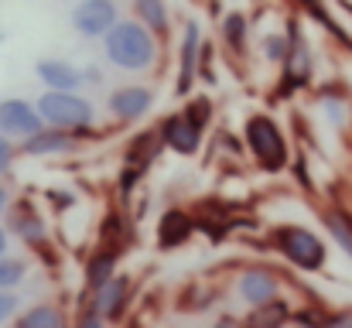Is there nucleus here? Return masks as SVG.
Listing matches in <instances>:
<instances>
[{
	"label": "nucleus",
	"instance_id": "f257e3e1",
	"mask_svg": "<svg viewBox=\"0 0 352 328\" xmlns=\"http://www.w3.org/2000/svg\"><path fill=\"white\" fill-rule=\"evenodd\" d=\"M103 58L107 65H113L117 72L126 76H147L157 69L161 58V45L157 38L140 24V21H117L107 38H103Z\"/></svg>",
	"mask_w": 352,
	"mask_h": 328
},
{
	"label": "nucleus",
	"instance_id": "f03ea898",
	"mask_svg": "<svg viewBox=\"0 0 352 328\" xmlns=\"http://www.w3.org/2000/svg\"><path fill=\"white\" fill-rule=\"evenodd\" d=\"M243 140L246 151L253 154V161L260 164V171H284L291 164V151H287V137L280 130V123L270 113H253L243 123Z\"/></svg>",
	"mask_w": 352,
	"mask_h": 328
},
{
	"label": "nucleus",
	"instance_id": "7ed1b4c3",
	"mask_svg": "<svg viewBox=\"0 0 352 328\" xmlns=\"http://www.w3.org/2000/svg\"><path fill=\"white\" fill-rule=\"evenodd\" d=\"M38 113L45 120V127H55V130H65V133H76V137H86L96 130V107L79 96V93H52L45 89L38 96Z\"/></svg>",
	"mask_w": 352,
	"mask_h": 328
},
{
	"label": "nucleus",
	"instance_id": "20e7f679",
	"mask_svg": "<svg viewBox=\"0 0 352 328\" xmlns=\"http://www.w3.org/2000/svg\"><path fill=\"white\" fill-rule=\"evenodd\" d=\"M267 243H270L277 253H284V256H287L298 270H305V274H318V270L325 267V260H329L325 239H322L318 232L305 229V226H274V229L267 232Z\"/></svg>",
	"mask_w": 352,
	"mask_h": 328
},
{
	"label": "nucleus",
	"instance_id": "39448f33",
	"mask_svg": "<svg viewBox=\"0 0 352 328\" xmlns=\"http://www.w3.org/2000/svg\"><path fill=\"white\" fill-rule=\"evenodd\" d=\"M287 38H291V55H287V62L280 65L277 100L294 96V93L305 89V86L311 83V76H315V55H311V48H308V41H305V34H301V24H298L294 17L287 21Z\"/></svg>",
	"mask_w": 352,
	"mask_h": 328
},
{
	"label": "nucleus",
	"instance_id": "423d86ee",
	"mask_svg": "<svg viewBox=\"0 0 352 328\" xmlns=\"http://www.w3.org/2000/svg\"><path fill=\"white\" fill-rule=\"evenodd\" d=\"M72 31L86 41H103L107 31L120 21L117 0H79L72 7Z\"/></svg>",
	"mask_w": 352,
	"mask_h": 328
},
{
	"label": "nucleus",
	"instance_id": "0eeeda50",
	"mask_svg": "<svg viewBox=\"0 0 352 328\" xmlns=\"http://www.w3.org/2000/svg\"><path fill=\"white\" fill-rule=\"evenodd\" d=\"M7 232L14 239H21L31 250H45L48 246V222L38 212V206L31 199H17L7 209Z\"/></svg>",
	"mask_w": 352,
	"mask_h": 328
},
{
	"label": "nucleus",
	"instance_id": "6e6552de",
	"mask_svg": "<svg viewBox=\"0 0 352 328\" xmlns=\"http://www.w3.org/2000/svg\"><path fill=\"white\" fill-rule=\"evenodd\" d=\"M202 24L199 21H188L185 31H182V41H178V79H175V96L178 100H188L195 83H199V52H202Z\"/></svg>",
	"mask_w": 352,
	"mask_h": 328
},
{
	"label": "nucleus",
	"instance_id": "1a4fd4ad",
	"mask_svg": "<svg viewBox=\"0 0 352 328\" xmlns=\"http://www.w3.org/2000/svg\"><path fill=\"white\" fill-rule=\"evenodd\" d=\"M38 130H45V120L34 103L21 100V96H10V100H0V133L10 137V140H28L34 137Z\"/></svg>",
	"mask_w": 352,
	"mask_h": 328
},
{
	"label": "nucleus",
	"instance_id": "9d476101",
	"mask_svg": "<svg viewBox=\"0 0 352 328\" xmlns=\"http://www.w3.org/2000/svg\"><path fill=\"white\" fill-rule=\"evenodd\" d=\"M154 89L151 86H140V83H126V86H120L110 93V100H107V113L117 120V123H137V120H144L151 109H154Z\"/></svg>",
	"mask_w": 352,
	"mask_h": 328
},
{
	"label": "nucleus",
	"instance_id": "9b49d317",
	"mask_svg": "<svg viewBox=\"0 0 352 328\" xmlns=\"http://www.w3.org/2000/svg\"><path fill=\"white\" fill-rule=\"evenodd\" d=\"M126 305H130V277L126 274H113L103 287L93 291L89 311H96L103 322H117L120 315L126 311Z\"/></svg>",
	"mask_w": 352,
	"mask_h": 328
},
{
	"label": "nucleus",
	"instance_id": "f8f14e48",
	"mask_svg": "<svg viewBox=\"0 0 352 328\" xmlns=\"http://www.w3.org/2000/svg\"><path fill=\"white\" fill-rule=\"evenodd\" d=\"M34 76L45 89L52 93H79V86H86L82 79V69L72 65L69 58H41L34 65Z\"/></svg>",
	"mask_w": 352,
	"mask_h": 328
},
{
	"label": "nucleus",
	"instance_id": "ddd939ff",
	"mask_svg": "<svg viewBox=\"0 0 352 328\" xmlns=\"http://www.w3.org/2000/svg\"><path fill=\"white\" fill-rule=\"evenodd\" d=\"M157 133H161L164 147L175 151V154H182V157H192V154H199V147H202V130L192 127L182 113L164 116L161 127H157Z\"/></svg>",
	"mask_w": 352,
	"mask_h": 328
},
{
	"label": "nucleus",
	"instance_id": "4468645a",
	"mask_svg": "<svg viewBox=\"0 0 352 328\" xmlns=\"http://www.w3.org/2000/svg\"><path fill=\"white\" fill-rule=\"evenodd\" d=\"M76 147H79V137H76V133L45 127V130H38L34 137L21 140L17 151H21L24 157H62V154H72Z\"/></svg>",
	"mask_w": 352,
	"mask_h": 328
},
{
	"label": "nucleus",
	"instance_id": "2eb2a0df",
	"mask_svg": "<svg viewBox=\"0 0 352 328\" xmlns=\"http://www.w3.org/2000/svg\"><path fill=\"white\" fill-rule=\"evenodd\" d=\"M236 291H239V298H243L250 308H260V305H267V301L277 298L280 281H277V274L267 270V267H250V270H243Z\"/></svg>",
	"mask_w": 352,
	"mask_h": 328
},
{
	"label": "nucleus",
	"instance_id": "dca6fc26",
	"mask_svg": "<svg viewBox=\"0 0 352 328\" xmlns=\"http://www.w3.org/2000/svg\"><path fill=\"white\" fill-rule=\"evenodd\" d=\"M195 232V219L182 209H168L157 219V246L161 250H178L182 243H188Z\"/></svg>",
	"mask_w": 352,
	"mask_h": 328
},
{
	"label": "nucleus",
	"instance_id": "f3484780",
	"mask_svg": "<svg viewBox=\"0 0 352 328\" xmlns=\"http://www.w3.org/2000/svg\"><path fill=\"white\" fill-rule=\"evenodd\" d=\"M133 3V21H140L161 45L171 38V14L164 0H130Z\"/></svg>",
	"mask_w": 352,
	"mask_h": 328
},
{
	"label": "nucleus",
	"instance_id": "a211bd4d",
	"mask_svg": "<svg viewBox=\"0 0 352 328\" xmlns=\"http://www.w3.org/2000/svg\"><path fill=\"white\" fill-rule=\"evenodd\" d=\"M219 38H223V45L233 52L236 58H243L246 45H250V17L243 10H230L223 17V24H219Z\"/></svg>",
	"mask_w": 352,
	"mask_h": 328
},
{
	"label": "nucleus",
	"instance_id": "6ab92c4d",
	"mask_svg": "<svg viewBox=\"0 0 352 328\" xmlns=\"http://www.w3.org/2000/svg\"><path fill=\"white\" fill-rule=\"evenodd\" d=\"M161 151H164L161 133H157V130H147V133L133 137V144H130V151H126V168L147 171V168L157 161V154H161Z\"/></svg>",
	"mask_w": 352,
	"mask_h": 328
},
{
	"label": "nucleus",
	"instance_id": "aec40b11",
	"mask_svg": "<svg viewBox=\"0 0 352 328\" xmlns=\"http://www.w3.org/2000/svg\"><path fill=\"white\" fill-rule=\"evenodd\" d=\"M117 256H120V250H110V246H100V250L89 256V263H86V287H89V291L103 287V284L117 274Z\"/></svg>",
	"mask_w": 352,
	"mask_h": 328
},
{
	"label": "nucleus",
	"instance_id": "412c9836",
	"mask_svg": "<svg viewBox=\"0 0 352 328\" xmlns=\"http://www.w3.org/2000/svg\"><path fill=\"white\" fill-rule=\"evenodd\" d=\"M14 328H65V315L55 305H31L14 318Z\"/></svg>",
	"mask_w": 352,
	"mask_h": 328
},
{
	"label": "nucleus",
	"instance_id": "4be33fe9",
	"mask_svg": "<svg viewBox=\"0 0 352 328\" xmlns=\"http://www.w3.org/2000/svg\"><path fill=\"white\" fill-rule=\"evenodd\" d=\"M287 318H291V308H287L280 298H274V301L253 308V311L243 318V328H284Z\"/></svg>",
	"mask_w": 352,
	"mask_h": 328
},
{
	"label": "nucleus",
	"instance_id": "5701e85b",
	"mask_svg": "<svg viewBox=\"0 0 352 328\" xmlns=\"http://www.w3.org/2000/svg\"><path fill=\"white\" fill-rule=\"evenodd\" d=\"M322 222H325V229H329V236L346 250V256L352 260V219L346 212H336V209H329V212H322Z\"/></svg>",
	"mask_w": 352,
	"mask_h": 328
},
{
	"label": "nucleus",
	"instance_id": "b1692460",
	"mask_svg": "<svg viewBox=\"0 0 352 328\" xmlns=\"http://www.w3.org/2000/svg\"><path fill=\"white\" fill-rule=\"evenodd\" d=\"M318 100H322V109L329 116L332 127H342L346 123V89L339 86H322L318 89Z\"/></svg>",
	"mask_w": 352,
	"mask_h": 328
},
{
	"label": "nucleus",
	"instance_id": "393cba45",
	"mask_svg": "<svg viewBox=\"0 0 352 328\" xmlns=\"http://www.w3.org/2000/svg\"><path fill=\"white\" fill-rule=\"evenodd\" d=\"M28 277V260L21 256H0V291H17Z\"/></svg>",
	"mask_w": 352,
	"mask_h": 328
},
{
	"label": "nucleus",
	"instance_id": "a878e982",
	"mask_svg": "<svg viewBox=\"0 0 352 328\" xmlns=\"http://www.w3.org/2000/svg\"><path fill=\"white\" fill-rule=\"evenodd\" d=\"M182 116L206 133L209 123H212V100H209V96H188V103L182 107Z\"/></svg>",
	"mask_w": 352,
	"mask_h": 328
},
{
	"label": "nucleus",
	"instance_id": "bb28decb",
	"mask_svg": "<svg viewBox=\"0 0 352 328\" xmlns=\"http://www.w3.org/2000/svg\"><path fill=\"white\" fill-rule=\"evenodd\" d=\"M260 52H263V58H267L270 65H284L287 55H291V38H287V31H274V34H267Z\"/></svg>",
	"mask_w": 352,
	"mask_h": 328
},
{
	"label": "nucleus",
	"instance_id": "cd10ccee",
	"mask_svg": "<svg viewBox=\"0 0 352 328\" xmlns=\"http://www.w3.org/2000/svg\"><path fill=\"white\" fill-rule=\"evenodd\" d=\"M212 55H216V45H212V41H202V52H199V79H202L206 86H216V83H219V76H216V69H212Z\"/></svg>",
	"mask_w": 352,
	"mask_h": 328
},
{
	"label": "nucleus",
	"instance_id": "c85d7f7f",
	"mask_svg": "<svg viewBox=\"0 0 352 328\" xmlns=\"http://www.w3.org/2000/svg\"><path fill=\"white\" fill-rule=\"evenodd\" d=\"M21 315V294L17 291H0V325L14 322Z\"/></svg>",
	"mask_w": 352,
	"mask_h": 328
},
{
	"label": "nucleus",
	"instance_id": "c756f323",
	"mask_svg": "<svg viewBox=\"0 0 352 328\" xmlns=\"http://www.w3.org/2000/svg\"><path fill=\"white\" fill-rule=\"evenodd\" d=\"M17 154H21V151H17V144H14L10 137H3V133H0V178H3L10 168H14Z\"/></svg>",
	"mask_w": 352,
	"mask_h": 328
},
{
	"label": "nucleus",
	"instance_id": "7c9ffc66",
	"mask_svg": "<svg viewBox=\"0 0 352 328\" xmlns=\"http://www.w3.org/2000/svg\"><path fill=\"white\" fill-rule=\"evenodd\" d=\"M318 328H352V311H322Z\"/></svg>",
	"mask_w": 352,
	"mask_h": 328
},
{
	"label": "nucleus",
	"instance_id": "2f4dec72",
	"mask_svg": "<svg viewBox=\"0 0 352 328\" xmlns=\"http://www.w3.org/2000/svg\"><path fill=\"white\" fill-rule=\"evenodd\" d=\"M291 171H294V178L301 182L305 192H315V182H311V175H308V161H305V154H298V157L291 161Z\"/></svg>",
	"mask_w": 352,
	"mask_h": 328
},
{
	"label": "nucleus",
	"instance_id": "473e14b6",
	"mask_svg": "<svg viewBox=\"0 0 352 328\" xmlns=\"http://www.w3.org/2000/svg\"><path fill=\"white\" fill-rule=\"evenodd\" d=\"M76 328H107V322H103L96 311H82L79 322H76Z\"/></svg>",
	"mask_w": 352,
	"mask_h": 328
},
{
	"label": "nucleus",
	"instance_id": "72a5a7b5",
	"mask_svg": "<svg viewBox=\"0 0 352 328\" xmlns=\"http://www.w3.org/2000/svg\"><path fill=\"white\" fill-rule=\"evenodd\" d=\"M82 79H86V86H100L103 83V69L100 65H89V69H82Z\"/></svg>",
	"mask_w": 352,
	"mask_h": 328
},
{
	"label": "nucleus",
	"instance_id": "f704fd0d",
	"mask_svg": "<svg viewBox=\"0 0 352 328\" xmlns=\"http://www.w3.org/2000/svg\"><path fill=\"white\" fill-rule=\"evenodd\" d=\"M58 192H62V188H52V192H48V202H55V209H69L76 199H72V195H58Z\"/></svg>",
	"mask_w": 352,
	"mask_h": 328
},
{
	"label": "nucleus",
	"instance_id": "c9c22d12",
	"mask_svg": "<svg viewBox=\"0 0 352 328\" xmlns=\"http://www.w3.org/2000/svg\"><path fill=\"white\" fill-rule=\"evenodd\" d=\"M10 202H14V199H10V188H7V185H0V216H7Z\"/></svg>",
	"mask_w": 352,
	"mask_h": 328
},
{
	"label": "nucleus",
	"instance_id": "e433bc0d",
	"mask_svg": "<svg viewBox=\"0 0 352 328\" xmlns=\"http://www.w3.org/2000/svg\"><path fill=\"white\" fill-rule=\"evenodd\" d=\"M10 253V232H7V226H0V256H7Z\"/></svg>",
	"mask_w": 352,
	"mask_h": 328
},
{
	"label": "nucleus",
	"instance_id": "4c0bfd02",
	"mask_svg": "<svg viewBox=\"0 0 352 328\" xmlns=\"http://www.w3.org/2000/svg\"><path fill=\"white\" fill-rule=\"evenodd\" d=\"M212 328H243V322H236L233 315H223V318H216V325Z\"/></svg>",
	"mask_w": 352,
	"mask_h": 328
},
{
	"label": "nucleus",
	"instance_id": "58836bf2",
	"mask_svg": "<svg viewBox=\"0 0 352 328\" xmlns=\"http://www.w3.org/2000/svg\"><path fill=\"white\" fill-rule=\"evenodd\" d=\"M130 328H140V325H130Z\"/></svg>",
	"mask_w": 352,
	"mask_h": 328
},
{
	"label": "nucleus",
	"instance_id": "ea45409f",
	"mask_svg": "<svg viewBox=\"0 0 352 328\" xmlns=\"http://www.w3.org/2000/svg\"><path fill=\"white\" fill-rule=\"evenodd\" d=\"M294 328H301V325H294Z\"/></svg>",
	"mask_w": 352,
	"mask_h": 328
}]
</instances>
